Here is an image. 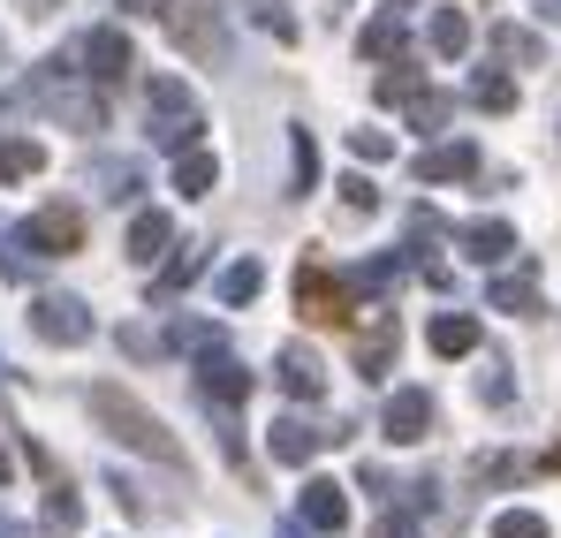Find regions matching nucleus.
Segmentation results:
<instances>
[{"label":"nucleus","instance_id":"obj_22","mask_svg":"<svg viewBox=\"0 0 561 538\" xmlns=\"http://www.w3.org/2000/svg\"><path fill=\"white\" fill-rule=\"evenodd\" d=\"M46 168V145L38 137H0V182H31Z\"/></svg>","mask_w":561,"mask_h":538},{"label":"nucleus","instance_id":"obj_30","mask_svg":"<svg viewBox=\"0 0 561 538\" xmlns=\"http://www.w3.org/2000/svg\"><path fill=\"white\" fill-rule=\"evenodd\" d=\"M197 273H205V259H197V251H183V259H168V273L152 281V296H175V288H190V281H197Z\"/></svg>","mask_w":561,"mask_h":538},{"label":"nucleus","instance_id":"obj_18","mask_svg":"<svg viewBox=\"0 0 561 538\" xmlns=\"http://www.w3.org/2000/svg\"><path fill=\"white\" fill-rule=\"evenodd\" d=\"M425 342H433V357H470V350H478V319H470V311H440Z\"/></svg>","mask_w":561,"mask_h":538},{"label":"nucleus","instance_id":"obj_25","mask_svg":"<svg viewBox=\"0 0 561 538\" xmlns=\"http://www.w3.org/2000/svg\"><path fill=\"white\" fill-rule=\"evenodd\" d=\"M463 46H470V23L456 15V8H440V15H433V54H440V61H456Z\"/></svg>","mask_w":561,"mask_h":538},{"label":"nucleus","instance_id":"obj_26","mask_svg":"<svg viewBox=\"0 0 561 538\" xmlns=\"http://www.w3.org/2000/svg\"><path fill=\"white\" fill-rule=\"evenodd\" d=\"M402 114H410V129H448V91H417V99H410V106H402Z\"/></svg>","mask_w":561,"mask_h":538},{"label":"nucleus","instance_id":"obj_14","mask_svg":"<svg viewBox=\"0 0 561 538\" xmlns=\"http://www.w3.org/2000/svg\"><path fill=\"white\" fill-rule=\"evenodd\" d=\"M478 175V145H433V152H417V182H463Z\"/></svg>","mask_w":561,"mask_h":538},{"label":"nucleus","instance_id":"obj_11","mask_svg":"<svg viewBox=\"0 0 561 538\" xmlns=\"http://www.w3.org/2000/svg\"><path fill=\"white\" fill-rule=\"evenodd\" d=\"M402 38H410V0H387L373 23H365L357 54H365V61H394V54H402Z\"/></svg>","mask_w":561,"mask_h":538},{"label":"nucleus","instance_id":"obj_21","mask_svg":"<svg viewBox=\"0 0 561 538\" xmlns=\"http://www.w3.org/2000/svg\"><path fill=\"white\" fill-rule=\"evenodd\" d=\"M493 54L516 61V69H539V61H547V38H539V31H516V23H493Z\"/></svg>","mask_w":561,"mask_h":538},{"label":"nucleus","instance_id":"obj_8","mask_svg":"<svg viewBox=\"0 0 561 538\" xmlns=\"http://www.w3.org/2000/svg\"><path fill=\"white\" fill-rule=\"evenodd\" d=\"M31 327H38V342H61V350L92 342V311H84L77 296H38V304H31Z\"/></svg>","mask_w":561,"mask_h":538},{"label":"nucleus","instance_id":"obj_17","mask_svg":"<svg viewBox=\"0 0 561 538\" xmlns=\"http://www.w3.org/2000/svg\"><path fill=\"white\" fill-rule=\"evenodd\" d=\"M394 342H402V327H394V311H373V334L357 342V371H365V379H379V371L394 364Z\"/></svg>","mask_w":561,"mask_h":538},{"label":"nucleus","instance_id":"obj_28","mask_svg":"<svg viewBox=\"0 0 561 538\" xmlns=\"http://www.w3.org/2000/svg\"><path fill=\"white\" fill-rule=\"evenodd\" d=\"M46 524H54V531H77V524H84V501H77L69 485H46Z\"/></svg>","mask_w":561,"mask_h":538},{"label":"nucleus","instance_id":"obj_13","mask_svg":"<svg viewBox=\"0 0 561 538\" xmlns=\"http://www.w3.org/2000/svg\"><path fill=\"white\" fill-rule=\"evenodd\" d=\"M274 379L296 394V402H319V394H327V371H319V357H311L304 342H288V350L274 357Z\"/></svg>","mask_w":561,"mask_h":538},{"label":"nucleus","instance_id":"obj_34","mask_svg":"<svg viewBox=\"0 0 561 538\" xmlns=\"http://www.w3.org/2000/svg\"><path fill=\"white\" fill-rule=\"evenodd\" d=\"M373 538H417V516H410V508H387L373 524Z\"/></svg>","mask_w":561,"mask_h":538},{"label":"nucleus","instance_id":"obj_15","mask_svg":"<svg viewBox=\"0 0 561 538\" xmlns=\"http://www.w3.org/2000/svg\"><path fill=\"white\" fill-rule=\"evenodd\" d=\"M485 304H493V311H508V319H531V311H547V304H539V281H531V266H524V273H501V281L485 288Z\"/></svg>","mask_w":561,"mask_h":538},{"label":"nucleus","instance_id":"obj_39","mask_svg":"<svg viewBox=\"0 0 561 538\" xmlns=\"http://www.w3.org/2000/svg\"><path fill=\"white\" fill-rule=\"evenodd\" d=\"M0 485H8V448H0Z\"/></svg>","mask_w":561,"mask_h":538},{"label":"nucleus","instance_id":"obj_24","mask_svg":"<svg viewBox=\"0 0 561 538\" xmlns=\"http://www.w3.org/2000/svg\"><path fill=\"white\" fill-rule=\"evenodd\" d=\"M470 106H485V114H508V106H516V77H501V69H478V77H470Z\"/></svg>","mask_w":561,"mask_h":538},{"label":"nucleus","instance_id":"obj_31","mask_svg":"<svg viewBox=\"0 0 561 538\" xmlns=\"http://www.w3.org/2000/svg\"><path fill=\"white\" fill-rule=\"evenodd\" d=\"M288 160H296V190H319V145H311L304 129L288 137Z\"/></svg>","mask_w":561,"mask_h":538},{"label":"nucleus","instance_id":"obj_23","mask_svg":"<svg viewBox=\"0 0 561 538\" xmlns=\"http://www.w3.org/2000/svg\"><path fill=\"white\" fill-rule=\"evenodd\" d=\"M259 288H266V266H259V259H236V266L220 273V304H236V311H243Z\"/></svg>","mask_w":561,"mask_h":538},{"label":"nucleus","instance_id":"obj_36","mask_svg":"<svg viewBox=\"0 0 561 538\" xmlns=\"http://www.w3.org/2000/svg\"><path fill=\"white\" fill-rule=\"evenodd\" d=\"M478 394H485V402H508V371H501V364H485V379H478Z\"/></svg>","mask_w":561,"mask_h":538},{"label":"nucleus","instance_id":"obj_6","mask_svg":"<svg viewBox=\"0 0 561 538\" xmlns=\"http://www.w3.org/2000/svg\"><path fill=\"white\" fill-rule=\"evenodd\" d=\"M197 394H205L213 410H236V402H251V371L228 357V342H220V350H197Z\"/></svg>","mask_w":561,"mask_h":538},{"label":"nucleus","instance_id":"obj_7","mask_svg":"<svg viewBox=\"0 0 561 538\" xmlns=\"http://www.w3.org/2000/svg\"><path fill=\"white\" fill-rule=\"evenodd\" d=\"M379 433H387L394 448H417V440L433 433V394H425V387H394L387 410H379Z\"/></svg>","mask_w":561,"mask_h":538},{"label":"nucleus","instance_id":"obj_38","mask_svg":"<svg viewBox=\"0 0 561 538\" xmlns=\"http://www.w3.org/2000/svg\"><path fill=\"white\" fill-rule=\"evenodd\" d=\"M539 15H547V23H561V0H539Z\"/></svg>","mask_w":561,"mask_h":538},{"label":"nucleus","instance_id":"obj_41","mask_svg":"<svg viewBox=\"0 0 561 538\" xmlns=\"http://www.w3.org/2000/svg\"><path fill=\"white\" fill-rule=\"evenodd\" d=\"M0 61H8V46H0Z\"/></svg>","mask_w":561,"mask_h":538},{"label":"nucleus","instance_id":"obj_10","mask_svg":"<svg viewBox=\"0 0 561 538\" xmlns=\"http://www.w3.org/2000/svg\"><path fill=\"white\" fill-rule=\"evenodd\" d=\"M296 508H304V524H311L319 538H334L342 524H350V493H342L334 478H304V501H296Z\"/></svg>","mask_w":561,"mask_h":538},{"label":"nucleus","instance_id":"obj_32","mask_svg":"<svg viewBox=\"0 0 561 538\" xmlns=\"http://www.w3.org/2000/svg\"><path fill=\"white\" fill-rule=\"evenodd\" d=\"M350 152H357L365 168H379V160H394V137H387V129H350Z\"/></svg>","mask_w":561,"mask_h":538},{"label":"nucleus","instance_id":"obj_35","mask_svg":"<svg viewBox=\"0 0 561 538\" xmlns=\"http://www.w3.org/2000/svg\"><path fill=\"white\" fill-rule=\"evenodd\" d=\"M259 31H274L280 46H296V15L288 8H259Z\"/></svg>","mask_w":561,"mask_h":538},{"label":"nucleus","instance_id":"obj_1","mask_svg":"<svg viewBox=\"0 0 561 538\" xmlns=\"http://www.w3.org/2000/svg\"><path fill=\"white\" fill-rule=\"evenodd\" d=\"M84 402H92V417L106 425V433H114V440H122V448L152 455L160 470H183V440H175V433H168V425H160V417H152V410H145V402H137L129 387L99 379V387L84 394Z\"/></svg>","mask_w":561,"mask_h":538},{"label":"nucleus","instance_id":"obj_27","mask_svg":"<svg viewBox=\"0 0 561 538\" xmlns=\"http://www.w3.org/2000/svg\"><path fill=\"white\" fill-rule=\"evenodd\" d=\"M417 91H425V77H417V69H410V61H394V69H387V77H379V99H387V106H410V99H417Z\"/></svg>","mask_w":561,"mask_h":538},{"label":"nucleus","instance_id":"obj_2","mask_svg":"<svg viewBox=\"0 0 561 538\" xmlns=\"http://www.w3.org/2000/svg\"><path fill=\"white\" fill-rule=\"evenodd\" d=\"M296 311L311 319V327H350L357 311H373L365 296H357V281L350 273H327L319 259H304L296 266Z\"/></svg>","mask_w":561,"mask_h":538},{"label":"nucleus","instance_id":"obj_16","mask_svg":"<svg viewBox=\"0 0 561 538\" xmlns=\"http://www.w3.org/2000/svg\"><path fill=\"white\" fill-rule=\"evenodd\" d=\"M456 243H463V251L478 259V266H501V259L516 251V228H508V220H470V228L456 236Z\"/></svg>","mask_w":561,"mask_h":538},{"label":"nucleus","instance_id":"obj_12","mask_svg":"<svg viewBox=\"0 0 561 538\" xmlns=\"http://www.w3.org/2000/svg\"><path fill=\"white\" fill-rule=\"evenodd\" d=\"M327 440H334V433H319V425H304V417H274V433H266L274 462H288V470H304V462L327 448Z\"/></svg>","mask_w":561,"mask_h":538},{"label":"nucleus","instance_id":"obj_37","mask_svg":"<svg viewBox=\"0 0 561 538\" xmlns=\"http://www.w3.org/2000/svg\"><path fill=\"white\" fill-rule=\"evenodd\" d=\"M15 8H31V15H54V8H61V0H15Z\"/></svg>","mask_w":561,"mask_h":538},{"label":"nucleus","instance_id":"obj_4","mask_svg":"<svg viewBox=\"0 0 561 538\" xmlns=\"http://www.w3.org/2000/svg\"><path fill=\"white\" fill-rule=\"evenodd\" d=\"M160 23H168V38L183 46L190 61H220L228 54V31H220L213 0H160Z\"/></svg>","mask_w":561,"mask_h":538},{"label":"nucleus","instance_id":"obj_3","mask_svg":"<svg viewBox=\"0 0 561 538\" xmlns=\"http://www.w3.org/2000/svg\"><path fill=\"white\" fill-rule=\"evenodd\" d=\"M145 106H152V137H160L168 152H190V145H197L205 114H197V91H190L183 77H152V84H145Z\"/></svg>","mask_w":561,"mask_h":538},{"label":"nucleus","instance_id":"obj_29","mask_svg":"<svg viewBox=\"0 0 561 538\" xmlns=\"http://www.w3.org/2000/svg\"><path fill=\"white\" fill-rule=\"evenodd\" d=\"M493 538H547V516H531V508H501V516H493Z\"/></svg>","mask_w":561,"mask_h":538},{"label":"nucleus","instance_id":"obj_20","mask_svg":"<svg viewBox=\"0 0 561 538\" xmlns=\"http://www.w3.org/2000/svg\"><path fill=\"white\" fill-rule=\"evenodd\" d=\"M213 182H220V160H213L205 145L175 152V190H183V197H213Z\"/></svg>","mask_w":561,"mask_h":538},{"label":"nucleus","instance_id":"obj_40","mask_svg":"<svg viewBox=\"0 0 561 538\" xmlns=\"http://www.w3.org/2000/svg\"><path fill=\"white\" fill-rule=\"evenodd\" d=\"M547 462H554V470H561V448H554V455H547Z\"/></svg>","mask_w":561,"mask_h":538},{"label":"nucleus","instance_id":"obj_5","mask_svg":"<svg viewBox=\"0 0 561 538\" xmlns=\"http://www.w3.org/2000/svg\"><path fill=\"white\" fill-rule=\"evenodd\" d=\"M15 243L38 251V259H69V251L84 243V213H77V205H38V213L15 228Z\"/></svg>","mask_w":561,"mask_h":538},{"label":"nucleus","instance_id":"obj_33","mask_svg":"<svg viewBox=\"0 0 561 538\" xmlns=\"http://www.w3.org/2000/svg\"><path fill=\"white\" fill-rule=\"evenodd\" d=\"M334 190H342V205H350V213H373V205H379L373 175H342V182H334Z\"/></svg>","mask_w":561,"mask_h":538},{"label":"nucleus","instance_id":"obj_19","mask_svg":"<svg viewBox=\"0 0 561 538\" xmlns=\"http://www.w3.org/2000/svg\"><path fill=\"white\" fill-rule=\"evenodd\" d=\"M168 243H175V220H168V213H137V220H129V259H137V266H152Z\"/></svg>","mask_w":561,"mask_h":538},{"label":"nucleus","instance_id":"obj_9","mask_svg":"<svg viewBox=\"0 0 561 538\" xmlns=\"http://www.w3.org/2000/svg\"><path fill=\"white\" fill-rule=\"evenodd\" d=\"M84 61H92V69H84V77H92V84H129V69H137V54H129V31H122V23H99L92 38H84Z\"/></svg>","mask_w":561,"mask_h":538}]
</instances>
